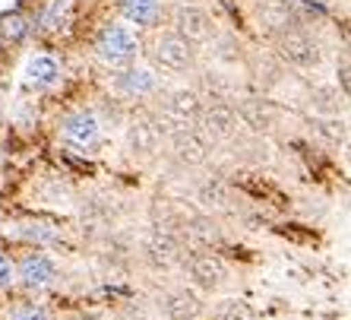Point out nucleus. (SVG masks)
Listing matches in <instances>:
<instances>
[{
	"mask_svg": "<svg viewBox=\"0 0 351 320\" xmlns=\"http://www.w3.org/2000/svg\"><path fill=\"white\" fill-rule=\"evenodd\" d=\"M254 23H256V29H260V35H266V38H272V41L285 32V29L298 25L288 0H263L254 13Z\"/></svg>",
	"mask_w": 351,
	"mask_h": 320,
	"instance_id": "nucleus-17",
	"label": "nucleus"
},
{
	"mask_svg": "<svg viewBox=\"0 0 351 320\" xmlns=\"http://www.w3.org/2000/svg\"><path fill=\"white\" fill-rule=\"evenodd\" d=\"M180 266L187 273V282L196 288V292H219V288L228 286L231 279V266L225 263V257L215 254V251H190V254L180 257Z\"/></svg>",
	"mask_w": 351,
	"mask_h": 320,
	"instance_id": "nucleus-9",
	"label": "nucleus"
},
{
	"mask_svg": "<svg viewBox=\"0 0 351 320\" xmlns=\"http://www.w3.org/2000/svg\"><path fill=\"white\" fill-rule=\"evenodd\" d=\"M117 13L136 32H152L165 23V0H117Z\"/></svg>",
	"mask_w": 351,
	"mask_h": 320,
	"instance_id": "nucleus-16",
	"label": "nucleus"
},
{
	"mask_svg": "<svg viewBox=\"0 0 351 320\" xmlns=\"http://www.w3.org/2000/svg\"><path fill=\"white\" fill-rule=\"evenodd\" d=\"M165 137H168V127L158 121L152 108H143V111H136V115H130L123 121V146L139 162L162 156Z\"/></svg>",
	"mask_w": 351,
	"mask_h": 320,
	"instance_id": "nucleus-4",
	"label": "nucleus"
},
{
	"mask_svg": "<svg viewBox=\"0 0 351 320\" xmlns=\"http://www.w3.org/2000/svg\"><path fill=\"white\" fill-rule=\"evenodd\" d=\"M143 51L149 54V64L162 76H187L199 64V48L180 38L174 29H152V38L143 41Z\"/></svg>",
	"mask_w": 351,
	"mask_h": 320,
	"instance_id": "nucleus-2",
	"label": "nucleus"
},
{
	"mask_svg": "<svg viewBox=\"0 0 351 320\" xmlns=\"http://www.w3.org/2000/svg\"><path fill=\"white\" fill-rule=\"evenodd\" d=\"M19 241H25L29 247H54L60 238H64V231L58 229V225H51V222H41V219H25L16 225V231H13Z\"/></svg>",
	"mask_w": 351,
	"mask_h": 320,
	"instance_id": "nucleus-20",
	"label": "nucleus"
},
{
	"mask_svg": "<svg viewBox=\"0 0 351 320\" xmlns=\"http://www.w3.org/2000/svg\"><path fill=\"white\" fill-rule=\"evenodd\" d=\"M345 99H348V95H345L342 89H323V86H317V89L311 92V102L319 115H339Z\"/></svg>",
	"mask_w": 351,
	"mask_h": 320,
	"instance_id": "nucleus-26",
	"label": "nucleus"
},
{
	"mask_svg": "<svg viewBox=\"0 0 351 320\" xmlns=\"http://www.w3.org/2000/svg\"><path fill=\"white\" fill-rule=\"evenodd\" d=\"M60 276H64L60 263L51 254H45L41 247H29L16 260V286L23 292H32V295L48 292V288H54L60 282Z\"/></svg>",
	"mask_w": 351,
	"mask_h": 320,
	"instance_id": "nucleus-11",
	"label": "nucleus"
},
{
	"mask_svg": "<svg viewBox=\"0 0 351 320\" xmlns=\"http://www.w3.org/2000/svg\"><path fill=\"white\" fill-rule=\"evenodd\" d=\"M92 58L105 67L108 73L121 70V67L143 58V35L133 25L123 23V19L101 23L98 32L92 35Z\"/></svg>",
	"mask_w": 351,
	"mask_h": 320,
	"instance_id": "nucleus-1",
	"label": "nucleus"
},
{
	"mask_svg": "<svg viewBox=\"0 0 351 320\" xmlns=\"http://www.w3.org/2000/svg\"><path fill=\"white\" fill-rule=\"evenodd\" d=\"M329 3H335V0H329Z\"/></svg>",
	"mask_w": 351,
	"mask_h": 320,
	"instance_id": "nucleus-29",
	"label": "nucleus"
},
{
	"mask_svg": "<svg viewBox=\"0 0 351 320\" xmlns=\"http://www.w3.org/2000/svg\"><path fill=\"white\" fill-rule=\"evenodd\" d=\"M73 23V0H51L48 10L41 13V32L48 35H64Z\"/></svg>",
	"mask_w": 351,
	"mask_h": 320,
	"instance_id": "nucleus-21",
	"label": "nucleus"
},
{
	"mask_svg": "<svg viewBox=\"0 0 351 320\" xmlns=\"http://www.w3.org/2000/svg\"><path fill=\"white\" fill-rule=\"evenodd\" d=\"M162 86L165 76L152 64H143V60H133V64L121 67V70H111V95L121 102L149 105L162 92Z\"/></svg>",
	"mask_w": 351,
	"mask_h": 320,
	"instance_id": "nucleus-6",
	"label": "nucleus"
},
{
	"mask_svg": "<svg viewBox=\"0 0 351 320\" xmlns=\"http://www.w3.org/2000/svg\"><path fill=\"white\" fill-rule=\"evenodd\" d=\"M29 32H32V19L23 16L19 10H13V13H3V16H0V41L16 45V41H23Z\"/></svg>",
	"mask_w": 351,
	"mask_h": 320,
	"instance_id": "nucleus-24",
	"label": "nucleus"
},
{
	"mask_svg": "<svg viewBox=\"0 0 351 320\" xmlns=\"http://www.w3.org/2000/svg\"><path fill=\"white\" fill-rule=\"evenodd\" d=\"M234 108H237V121H241V127H247V130L256 133V137L269 133L272 124H276V111H272L269 102H263V99L234 102Z\"/></svg>",
	"mask_w": 351,
	"mask_h": 320,
	"instance_id": "nucleus-19",
	"label": "nucleus"
},
{
	"mask_svg": "<svg viewBox=\"0 0 351 320\" xmlns=\"http://www.w3.org/2000/svg\"><path fill=\"white\" fill-rule=\"evenodd\" d=\"M70 320H98V317H92V314H73Z\"/></svg>",
	"mask_w": 351,
	"mask_h": 320,
	"instance_id": "nucleus-28",
	"label": "nucleus"
},
{
	"mask_svg": "<svg viewBox=\"0 0 351 320\" xmlns=\"http://www.w3.org/2000/svg\"><path fill=\"white\" fill-rule=\"evenodd\" d=\"M213 149L215 143L199 127H178V130H168V137H165L162 156H168L184 172H196V168L209 165Z\"/></svg>",
	"mask_w": 351,
	"mask_h": 320,
	"instance_id": "nucleus-8",
	"label": "nucleus"
},
{
	"mask_svg": "<svg viewBox=\"0 0 351 320\" xmlns=\"http://www.w3.org/2000/svg\"><path fill=\"white\" fill-rule=\"evenodd\" d=\"M158 314L165 320H199L206 314V304L193 286H174L158 295Z\"/></svg>",
	"mask_w": 351,
	"mask_h": 320,
	"instance_id": "nucleus-15",
	"label": "nucleus"
},
{
	"mask_svg": "<svg viewBox=\"0 0 351 320\" xmlns=\"http://www.w3.org/2000/svg\"><path fill=\"white\" fill-rule=\"evenodd\" d=\"M139 257L146 266H152L156 273H168L174 266H180V257H184V244L178 241L174 231H165V229H156L149 231L143 244H139Z\"/></svg>",
	"mask_w": 351,
	"mask_h": 320,
	"instance_id": "nucleus-13",
	"label": "nucleus"
},
{
	"mask_svg": "<svg viewBox=\"0 0 351 320\" xmlns=\"http://www.w3.org/2000/svg\"><path fill=\"white\" fill-rule=\"evenodd\" d=\"M3 320H54V311L41 301H16L3 311Z\"/></svg>",
	"mask_w": 351,
	"mask_h": 320,
	"instance_id": "nucleus-25",
	"label": "nucleus"
},
{
	"mask_svg": "<svg viewBox=\"0 0 351 320\" xmlns=\"http://www.w3.org/2000/svg\"><path fill=\"white\" fill-rule=\"evenodd\" d=\"M317 137L323 143H326L329 149H339V146H345L348 143V124H345V117H339V115H323L317 124Z\"/></svg>",
	"mask_w": 351,
	"mask_h": 320,
	"instance_id": "nucleus-22",
	"label": "nucleus"
},
{
	"mask_svg": "<svg viewBox=\"0 0 351 320\" xmlns=\"http://www.w3.org/2000/svg\"><path fill=\"white\" fill-rule=\"evenodd\" d=\"M165 19H168V29H174L180 38H187L196 48H206L219 32L215 16L199 3H178L171 7V13H165Z\"/></svg>",
	"mask_w": 351,
	"mask_h": 320,
	"instance_id": "nucleus-10",
	"label": "nucleus"
},
{
	"mask_svg": "<svg viewBox=\"0 0 351 320\" xmlns=\"http://www.w3.org/2000/svg\"><path fill=\"white\" fill-rule=\"evenodd\" d=\"M213 317L215 320H260V311L247 298H225V301L215 304Z\"/></svg>",
	"mask_w": 351,
	"mask_h": 320,
	"instance_id": "nucleus-23",
	"label": "nucleus"
},
{
	"mask_svg": "<svg viewBox=\"0 0 351 320\" xmlns=\"http://www.w3.org/2000/svg\"><path fill=\"white\" fill-rule=\"evenodd\" d=\"M58 137L64 146L89 156V152H95L105 143V124H101V117H98V111L92 105H80L60 115Z\"/></svg>",
	"mask_w": 351,
	"mask_h": 320,
	"instance_id": "nucleus-5",
	"label": "nucleus"
},
{
	"mask_svg": "<svg viewBox=\"0 0 351 320\" xmlns=\"http://www.w3.org/2000/svg\"><path fill=\"white\" fill-rule=\"evenodd\" d=\"M10 288H16V260L0 251V292H10Z\"/></svg>",
	"mask_w": 351,
	"mask_h": 320,
	"instance_id": "nucleus-27",
	"label": "nucleus"
},
{
	"mask_svg": "<svg viewBox=\"0 0 351 320\" xmlns=\"http://www.w3.org/2000/svg\"><path fill=\"white\" fill-rule=\"evenodd\" d=\"M199 130L213 143H231L241 133V121H237V108L231 99H206L203 115H199Z\"/></svg>",
	"mask_w": 351,
	"mask_h": 320,
	"instance_id": "nucleus-12",
	"label": "nucleus"
},
{
	"mask_svg": "<svg viewBox=\"0 0 351 320\" xmlns=\"http://www.w3.org/2000/svg\"><path fill=\"white\" fill-rule=\"evenodd\" d=\"M149 105L168 130H178V127H196L199 124L206 99L199 95L196 86H162V92Z\"/></svg>",
	"mask_w": 351,
	"mask_h": 320,
	"instance_id": "nucleus-3",
	"label": "nucleus"
},
{
	"mask_svg": "<svg viewBox=\"0 0 351 320\" xmlns=\"http://www.w3.org/2000/svg\"><path fill=\"white\" fill-rule=\"evenodd\" d=\"M276 58L285 67H291V70L313 73V70L323 67L326 51H323V41H319L313 32L291 25V29H285V32L276 38Z\"/></svg>",
	"mask_w": 351,
	"mask_h": 320,
	"instance_id": "nucleus-7",
	"label": "nucleus"
},
{
	"mask_svg": "<svg viewBox=\"0 0 351 320\" xmlns=\"http://www.w3.org/2000/svg\"><path fill=\"white\" fill-rule=\"evenodd\" d=\"M23 86L35 95H48V92H58L64 86V64H60L54 54L48 51H38L25 60L23 67Z\"/></svg>",
	"mask_w": 351,
	"mask_h": 320,
	"instance_id": "nucleus-14",
	"label": "nucleus"
},
{
	"mask_svg": "<svg viewBox=\"0 0 351 320\" xmlns=\"http://www.w3.org/2000/svg\"><path fill=\"white\" fill-rule=\"evenodd\" d=\"M231 200H234V190L221 174H206V178L196 181V203L209 213L231 209Z\"/></svg>",
	"mask_w": 351,
	"mask_h": 320,
	"instance_id": "nucleus-18",
	"label": "nucleus"
}]
</instances>
